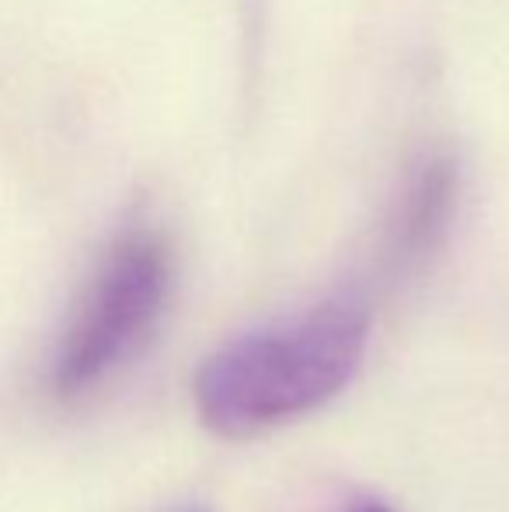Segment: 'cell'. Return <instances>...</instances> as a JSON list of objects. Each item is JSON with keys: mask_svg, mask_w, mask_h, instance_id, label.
<instances>
[{"mask_svg": "<svg viewBox=\"0 0 509 512\" xmlns=\"http://www.w3.org/2000/svg\"><path fill=\"white\" fill-rule=\"evenodd\" d=\"M370 314L342 297L276 328L252 331L210 356L192 398L206 429L245 439L332 401L367 352Z\"/></svg>", "mask_w": 509, "mask_h": 512, "instance_id": "1", "label": "cell"}, {"mask_svg": "<svg viewBox=\"0 0 509 512\" xmlns=\"http://www.w3.org/2000/svg\"><path fill=\"white\" fill-rule=\"evenodd\" d=\"M171 290V251L164 237L133 230L98 265L70 317L53 366L49 387L56 398L74 401L95 391L147 342Z\"/></svg>", "mask_w": 509, "mask_h": 512, "instance_id": "2", "label": "cell"}, {"mask_svg": "<svg viewBox=\"0 0 509 512\" xmlns=\"http://www.w3.org/2000/svg\"><path fill=\"white\" fill-rule=\"evenodd\" d=\"M454 164L450 161H429L412 182L401 206L398 227H394V255L401 262L426 255L433 241L443 234V223L450 216V203H454Z\"/></svg>", "mask_w": 509, "mask_h": 512, "instance_id": "3", "label": "cell"}, {"mask_svg": "<svg viewBox=\"0 0 509 512\" xmlns=\"http://www.w3.org/2000/svg\"><path fill=\"white\" fill-rule=\"evenodd\" d=\"M353 512H391L384 506V502H363V506H356Z\"/></svg>", "mask_w": 509, "mask_h": 512, "instance_id": "4", "label": "cell"}, {"mask_svg": "<svg viewBox=\"0 0 509 512\" xmlns=\"http://www.w3.org/2000/svg\"><path fill=\"white\" fill-rule=\"evenodd\" d=\"M189 512H206V509H189Z\"/></svg>", "mask_w": 509, "mask_h": 512, "instance_id": "5", "label": "cell"}]
</instances>
